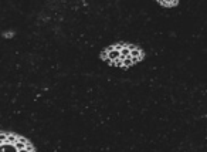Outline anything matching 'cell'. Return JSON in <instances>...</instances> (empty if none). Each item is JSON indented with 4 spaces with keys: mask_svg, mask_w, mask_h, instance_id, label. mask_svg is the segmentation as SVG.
<instances>
[{
    "mask_svg": "<svg viewBox=\"0 0 207 152\" xmlns=\"http://www.w3.org/2000/svg\"><path fill=\"white\" fill-rule=\"evenodd\" d=\"M128 47H129V50H130V58H132L133 63L139 61V60L143 57L142 51L139 50V49H136V47H133V46H128Z\"/></svg>",
    "mask_w": 207,
    "mask_h": 152,
    "instance_id": "1",
    "label": "cell"
},
{
    "mask_svg": "<svg viewBox=\"0 0 207 152\" xmlns=\"http://www.w3.org/2000/svg\"><path fill=\"white\" fill-rule=\"evenodd\" d=\"M106 51H108V60L112 63V61H117L118 58H121V51L115 50L114 47H109V49H106ZM106 60V61H108Z\"/></svg>",
    "mask_w": 207,
    "mask_h": 152,
    "instance_id": "2",
    "label": "cell"
},
{
    "mask_svg": "<svg viewBox=\"0 0 207 152\" xmlns=\"http://www.w3.org/2000/svg\"><path fill=\"white\" fill-rule=\"evenodd\" d=\"M0 152H19L16 149L14 144H3L0 145Z\"/></svg>",
    "mask_w": 207,
    "mask_h": 152,
    "instance_id": "3",
    "label": "cell"
},
{
    "mask_svg": "<svg viewBox=\"0 0 207 152\" xmlns=\"http://www.w3.org/2000/svg\"><path fill=\"white\" fill-rule=\"evenodd\" d=\"M26 144H27V140L21 138V137H19V140L14 142V146H16V149H17V151H20V149H26Z\"/></svg>",
    "mask_w": 207,
    "mask_h": 152,
    "instance_id": "4",
    "label": "cell"
},
{
    "mask_svg": "<svg viewBox=\"0 0 207 152\" xmlns=\"http://www.w3.org/2000/svg\"><path fill=\"white\" fill-rule=\"evenodd\" d=\"M129 56H130V50H129V47H128V46H125V47H124V49L121 50V60L124 61V60H125L126 57H129Z\"/></svg>",
    "mask_w": 207,
    "mask_h": 152,
    "instance_id": "5",
    "label": "cell"
},
{
    "mask_svg": "<svg viewBox=\"0 0 207 152\" xmlns=\"http://www.w3.org/2000/svg\"><path fill=\"white\" fill-rule=\"evenodd\" d=\"M17 140H19V135H16V134H7V142L6 144H14Z\"/></svg>",
    "mask_w": 207,
    "mask_h": 152,
    "instance_id": "6",
    "label": "cell"
},
{
    "mask_svg": "<svg viewBox=\"0 0 207 152\" xmlns=\"http://www.w3.org/2000/svg\"><path fill=\"white\" fill-rule=\"evenodd\" d=\"M130 64H133V61H132V58H130V56H129V57H126L124 60V67H129Z\"/></svg>",
    "mask_w": 207,
    "mask_h": 152,
    "instance_id": "7",
    "label": "cell"
},
{
    "mask_svg": "<svg viewBox=\"0 0 207 152\" xmlns=\"http://www.w3.org/2000/svg\"><path fill=\"white\" fill-rule=\"evenodd\" d=\"M7 142V134H0V145Z\"/></svg>",
    "mask_w": 207,
    "mask_h": 152,
    "instance_id": "8",
    "label": "cell"
},
{
    "mask_svg": "<svg viewBox=\"0 0 207 152\" xmlns=\"http://www.w3.org/2000/svg\"><path fill=\"white\" fill-rule=\"evenodd\" d=\"M26 149L27 151H30V152H34V146H33L28 141H27V144H26Z\"/></svg>",
    "mask_w": 207,
    "mask_h": 152,
    "instance_id": "9",
    "label": "cell"
},
{
    "mask_svg": "<svg viewBox=\"0 0 207 152\" xmlns=\"http://www.w3.org/2000/svg\"><path fill=\"white\" fill-rule=\"evenodd\" d=\"M160 4H165V6H175L177 1H159Z\"/></svg>",
    "mask_w": 207,
    "mask_h": 152,
    "instance_id": "10",
    "label": "cell"
},
{
    "mask_svg": "<svg viewBox=\"0 0 207 152\" xmlns=\"http://www.w3.org/2000/svg\"><path fill=\"white\" fill-rule=\"evenodd\" d=\"M125 46H126V44H124V43H119V44H117L114 49H115V50H118V51H121L122 49H124V47H125Z\"/></svg>",
    "mask_w": 207,
    "mask_h": 152,
    "instance_id": "11",
    "label": "cell"
},
{
    "mask_svg": "<svg viewBox=\"0 0 207 152\" xmlns=\"http://www.w3.org/2000/svg\"><path fill=\"white\" fill-rule=\"evenodd\" d=\"M114 64H115V65H118V67H121V65H124V61H122L121 58H118L117 61H114Z\"/></svg>",
    "mask_w": 207,
    "mask_h": 152,
    "instance_id": "12",
    "label": "cell"
},
{
    "mask_svg": "<svg viewBox=\"0 0 207 152\" xmlns=\"http://www.w3.org/2000/svg\"><path fill=\"white\" fill-rule=\"evenodd\" d=\"M19 152H30V151H27V149H20Z\"/></svg>",
    "mask_w": 207,
    "mask_h": 152,
    "instance_id": "13",
    "label": "cell"
}]
</instances>
